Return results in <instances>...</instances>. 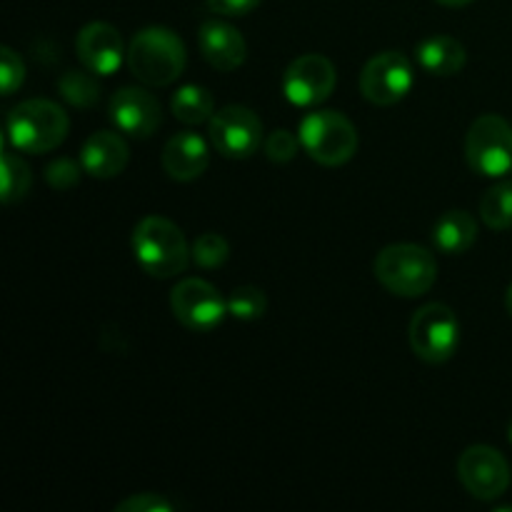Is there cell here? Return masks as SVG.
<instances>
[{
  "label": "cell",
  "mask_w": 512,
  "mask_h": 512,
  "mask_svg": "<svg viewBox=\"0 0 512 512\" xmlns=\"http://www.w3.org/2000/svg\"><path fill=\"white\" fill-rule=\"evenodd\" d=\"M505 310H508V315L512 318V283H510L508 293H505Z\"/></svg>",
  "instance_id": "cell-32"
},
{
  "label": "cell",
  "mask_w": 512,
  "mask_h": 512,
  "mask_svg": "<svg viewBox=\"0 0 512 512\" xmlns=\"http://www.w3.org/2000/svg\"><path fill=\"white\" fill-rule=\"evenodd\" d=\"M133 253L143 273L155 280L178 278L193 260L185 233L163 215H148L135 225Z\"/></svg>",
  "instance_id": "cell-1"
},
{
  "label": "cell",
  "mask_w": 512,
  "mask_h": 512,
  "mask_svg": "<svg viewBox=\"0 0 512 512\" xmlns=\"http://www.w3.org/2000/svg\"><path fill=\"white\" fill-rule=\"evenodd\" d=\"M265 310H268V298L260 288L255 285H240L233 293L228 295V313L233 315L235 320H258L263 318Z\"/></svg>",
  "instance_id": "cell-24"
},
{
  "label": "cell",
  "mask_w": 512,
  "mask_h": 512,
  "mask_svg": "<svg viewBox=\"0 0 512 512\" xmlns=\"http://www.w3.org/2000/svg\"><path fill=\"white\" fill-rule=\"evenodd\" d=\"M413 353L428 365H443L460 348V320L445 303H428L413 315L408 330Z\"/></svg>",
  "instance_id": "cell-7"
},
{
  "label": "cell",
  "mask_w": 512,
  "mask_h": 512,
  "mask_svg": "<svg viewBox=\"0 0 512 512\" xmlns=\"http://www.w3.org/2000/svg\"><path fill=\"white\" fill-rule=\"evenodd\" d=\"M68 113L53 100L33 98L15 105L5 120V140L20 153H50L68 138Z\"/></svg>",
  "instance_id": "cell-3"
},
{
  "label": "cell",
  "mask_w": 512,
  "mask_h": 512,
  "mask_svg": "<svg viewBox=\"0 0 512 512\" xmlns=\"http://www.w3.org/2000/svg\"><path fill=\"white\" fill-rule=\"evenodd\" d=\"M190 253H193V263L198 265V268L215 270L220 268V265L228 263L230 245L220 233H203L195 238L193 245H190Z\"/></svg>",
  "instance_id": "cell-25"
},
{
  "label": "cell",
  "mask_w": 512,
  "mask_h": 512,
  "mask_svg": "<svg viewBox=\"0 0 512 512\" xmlns=\"http://www.w3.org/2000/svg\"><path fill=\"white\" fill-rule=\"evenodd\" d=\"M298 138L310 160L325 168L345 165L358 153V130L338 110H313L298 125Z\"/></svg>",
  "instance_id": "cell-5"
},
{
  "label": "cell",
  "mask_w": 512,
  "mask_h": 512,
  "mask_svg": "<svg viewBox=\"0 0 512 512\" xmlns=\"http://www.w3.org/2000/svg\"><path fill=\"white\" fill-rule=\"evenodd\" d=\"M413 83V63L400 50H385V53L373 55L360 73V93L378 108H390L408 98Z\"/></svg>",
  "instance_id": "cell-10"
},
{
  "label": "cell",
  "mask_w": 512,
  "mask_h": 512,
  "mask_svg": "<svg viewBox=\"0 0 512 512\" xmlns=\"http://www.w3.org/2000/svg\"><path fill=\"white\" fill-rule=\"evenodd\" d=\"M300 148H303V145H300L298 135H293L290 130H283V128L273 130V133L265 135L263 140L265 158H268L270 163H278V165L290 163V160L298 155Z\"/></svg>",
  "instance_id": "cell-26"
},
{
  "label": "cell",
  "mask_w": 512,
  "mask_h": 512,
  "mask_svg": "<svg viewBox=\"0 0 512 512\" xmlns=\"http://www.w3.org/2000/svg\"><path fill=\"white\" fill-rule=\"evenodd\" d=\"M210 145L223 158L248 160L263 148V120L245 105H225L208 120Z\"/></svg>",
  "instance_id": "cell-8"
},
{
  "label": "cell",
  "mask_w": 512,
  "mask_h": 512,
  "mask_svg": "<svg viewBox=\"0 0 512 512\" xmlns=\"http://www.w3.org/2000/svg\"><path fill=\"white\" fill-rule=\"evenodd\" d=\"M95 73L85 70H65L58 78V93L73 108H93L100 98V85L93 78Z\"/></svg>",
  "instance_id": "cell-22"
},
{
  "label": "cell",
  "mask_w": 512,
  "mask_h": 512,
  "mask_svg": "<svg viewBox=\"0 0 512 512\" xmlns=\"http://www.w3.org/2000/svg\"><path fill=\"white\" fill-rule=\"evenodd\" d=\"M80 173H85L83 165L73 158H58L45 168V180L53 190H70L80 183Z\"/></svg>",
  "instance_id": "cell-28"
},
{
  "label": "cell",
  "mask_w": 512,
  "mask_h": 512,
  "mask_svg": "<svg viewBox=\"0 0 512 512\" xmlns=\"http://www.w3.org/2000/svg\"><path fill=\"white\" fill-rule=\"evenodd\" d=\"M198 45L205 63L210 68L220 70V73H230V70L240 68L248 58V43L240 35V30L220 18H210L200 25Z\"/></svg>",
  "instance_id": "cell-15"
},
{
  "label": "cell",
  "mask_w": 512,
  "mask_h": 512,
  "mask_svg": "<svg viewBox=\"0 0 512 512\" xmlns=\"http://www.w3.org/2000/svg\"><path fill=\"white\" fill-rule=\"evenodd\" d=\"M170 110H173L175 120L185 125L208 123L215 113V98L203 85H183L173 93Z\"/></svg>",
  "instance_id": "cell-20"
},
{
  "label": "cell",
  "mask_w": 512,
  "mask_h": 512,
  "mask_svg": "<svg viewBox=\"0 0 512 512\" xmlns=\"http://www.w3.org/2000/svg\"><path fill=\"white\" fill-rule=\"evenodd\" d=\"M338 73L333 60L320 53H305L285 68L283 93L295 108H320L333 95Z\"/></svg>",
  "instance_id": "cell-11"
},
{
  "label": "cell",
  "mask_w": 512,
  "mask_h": 512,
  "mask_svg": "<svg viewBox=\"0 0 512 512\" xmlns=\"http://www.w3.org/2000/svg\"><path fill=\"white\" fill-rule=\"evenodd\" d=\"M260 3L263 0H208V8L220 18H240V15L253 13Z\"/></svg>",
  "instance_id": "cell-30"
},
{
  "label": "cell",
  "mask_w": 512,
  "mask_h": 512,
  "mask_svg": "<svg viewBox=\"0 0 512 512\" xmlns=\"http://www.w3.org/2000/svg\"><path fill=\"white\" fill-rule=\"evenodd\" d=\"M508 438H510V443H512V420H510V428H508Z\"/></svg>",
  "instance_id": "cell-33"
},
{
  "label": "cell",
  "mask_w": 512,
  "mask_h": 512,
  "mask_svg": "<svg viewBox=\"0 0 512 512\" xmlns=\"http://www.w3.org/2000/svg\"><path fill=\"white\" fill-rule=\"evenodd\" d=\"M480 220L495 233L512 228V180H500L480 198Z\"/></svg>",
  "instance_id": "cell-21"
},
{
  "label": "cell",
  "mask_w": 512,
  "mask_h": 512,
  "mask_svg": "<svg viewBox=\"0 0 512 512\" xmlns=\"http://www.w3.org/2000/svg\"><path fill=\"white\" fill-rule=\"evenodd\" d=\"M178 505L160 493H138L115 505V512H175Z\"/></svg>",
  "instance_id": "cell-29"
},
{
  "label": "cell",
  "mask_w": 512,
  "mask_h": 512,
  "mask_svg": "<svg viewBox=\"0 0 512 512\" xmlns=\"http://www.w3.org/2000/svg\"><path fill=\"white\" fill-rule=\"evenodd\" d=\"M160 165H163V170L168 173V178L178 180V183L198 180L210 165L208 140H205L203 135L193 133V130L175 133L173 138L165 143L163 153H160Z\"/></svg>",
  "instance_id": "cell-16"
},
{
  "label": "cell",
  "mask_w": 512,
  "mask_h": 512,
  "mask_svg": "<svg viewBox=\"0 0 512 512\" xmlns=\"http://www.w3.org/2000/svg\"><path fill=\"white\" fill-rule=\"evenodd\" d=\"M175 320L193 333H213L228 318V298L203 278H185L170 293Z\"/></svg>",
  "instance_id": "cell-9"
},
{
  "label": "cell",
  "mask_w": 512,
  "mask_h": 512,
  "mask_svg": "<svg viewBox=\"0 0 512 512\" xmlns=\"http://www.w3.org/2000/svg\"><path fill=\"white\" fill-rule=\"evenodd\" d=\"M435 3L445 5V8H463V5L475 3V0H435Z\"/></svg>",
  "instance_id": "cell-31"
},
{
  "label": "cell",
  "mask_w": 512,
  "mask_h": 512,
  "mask_svg": "<svg viewBox=\"0 0 512 512\" xmlns=\"http://www.w3.org/2000/svg\"><path fill=\"white\" fill-rule=\"evenodd\" d=\"M25 83V63L13 48L5 45L0 50V85H3V95H13L20 85Z\"/></svg>",
  "instance_id": "cell-27"
},
{
  "label": "cell",
  "mask_w": 512,
  "mask_h": 512,
  "mask_svg": "<svg viewBox=\"0 0 512 512\" xmlns=\"http://www.w3.org/2000/svg\"><path fill=\"white\" fill-rule=\"evenodd\" d=\"M415 58L425 73L440 75V78L458 75L468 63L465 45L453 35H430V38L420 40L415 48Z\"/></svg>",
  "instance_id": "cell-18"
},
{
  "label": "cell",
  "mask_w": 512,
  "mask_h": 512,
  "mask_svg": "<svg viewBox=\"0 0 512 512\" xmlns=\"http://www.w3.org/2000/svg\"><path fill=\"white\" fill-rule=\"evenodd\" d=\"M373 273L388 293L398 298H420L438 280V260L423 245L395 243L375 255Z\"/></svg>",
  "instance_id": "cell-4"
},
{
  "label": "cell",
  "mask_w": 512,
  "mask_h": 512,
  "mask_svg": "<svg viewBox=\"0 0 512 512\" xmlns=\"http://www.w3.org/2000/svg\"><path fill=\"white\" fill-rule=\"evenodd\" d=\"M185 45L178 35L163 25H150L135 33L128 45V63L130 73L148 88H168L170 83L183 75Z\"/></svg>",
  "instance_id": "cell-2"
},
{
  "label": "cell",
  "mask_w": 512,
  "mask_h": 512,
  "mask_svg": "<svg viewBox=\"0 0 512 512\" xmlns=\"http://www.w3.org/2000/svg\"><path fill=\"white\" fill-rule=\"evenodd\" d=\"M458 478L475 500L493 503L510 488V465L500 450L490 445H470L458 460Z\"/></svg>",
  "instance_id": "cell-12"
},
{
  "label": "cell",
  "mask_w": 512,
  "mask_h": 512,
  "mask_svg": "<svg viewBox=\"0 0 512 512\" xmlns=\"http://www.w3.org/2000/svg\"><path fill=\"white\" fill-rule=\"evenodd\" d=\"M75 55L80 65L95 75H113L128 58L123 35L110 23H88L75 38Z\"/></svg>",
  "instance_id": "cell-14"
},
{
  "label": "cell",
  "mask_w": 512,
  "mask_h": 512,
  "mask_svg": "<svg viewBox=\"0 0 512 512\" xmlns=\"http://www.w3.org/2000/svg\"><path fill=\"white\" fill-rule=\"evenodd\" d=\"M3 203H15L28 195L30 185H33V173H30L28 163L20 155L5 150L3 153Z\"/></svg>",
  "instance_id": "cell-23"
},
{
  "label": "cell",
  "mask_w": 512,
  "mask_h": 512,
  "mask_svg": "<svg viewBox=\"0 0 512 512\" xmlns=\"http://www.w3.org/2000/svg\"><path fill=\"white\" fill-rule=\"evenodd\" d=\"M478 240V220L468 210H448L433 225V243L445 255H463Z\"/></svg>",
  "instance_id": "cell-19"
},
{
  "label": "cell",
  "mask_w": 512,
  "mask_h": 512,
  "mask_svg": "<svg viewBox=\"0 0 512 512\" xmlns=\"http://www.w3.org/2000/svg\"><path fill=\"white\" fill-rule=\"evenodd\" d=\"M108 115L115 128L128 138H153L163 125L158 98L145 88H123L110 98Z\"/></svg>",
  "instance_id": "cell-13"
},
{
  "label": "cell",
  "mask_w": 512,
  "mask_h": 512,
  "mask_svg": "<svg viewBox=\"0 0 512 512\" xmlns=\"http://www.w3.org/2000/svg\"><path fill=\"white\" fill-rule=\"evenodd\" d=\"M465 158L478 175L505 178L512 173V125L503 115L485 113L465 135Z\"/></svg>",
  "instance_id": "cell-6"
},
{
  "label": "cell",
  "mask_w": 512,
  "mask_h": 512,
  "mask_svg": "<svg viewBox=\"0 0 512 512\" xmlns=\"http://www.w3.org/2000/svg\"><path fill=\"white\" fill-rule=\"evenodd\" d=\"M130 150L128 143L120 133L113 130H98L90 135L80 150V165L90 178L110 180L118 178L125 168H128Z\"/></svg>",
  "instance_id": "cell-17"
}]
</instances>
